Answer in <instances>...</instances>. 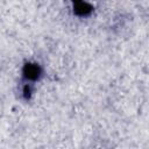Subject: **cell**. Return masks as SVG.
<instances>
[{
    "mask_svg": "<svg viewBox=\"0 0 149 149\" xmlns=\"http://www.w3.org/2000/svg\"><path fill=\"white\" fill-rule=\"evenodd\" d=\"M23 77L24 79L27 80H37L42 73V70H41V66L38 64H35V63H27L24 66H23Z\"/></svg>",
    "mask_w": 149,
    "mask_h": 149,
    "instance_id": "cell-1",
    "label": "cell"
},
{
    "mask_svg": "<svg viewBox=\"0 0 149 149\" xmlns=\"http://www.w3.org/2000/svg\"><path fill=\"white\" fill-rule=\"evenodd\" d=\"M73 3V10L77 15L80 16H86L92 12V6L86 3L84 0H71Z\"/></svg>",
    "mask_w": 149,
    "mask_h": 149,
    "instance_id": "cell-2",
    "label": "cell"
}]
</instances>
